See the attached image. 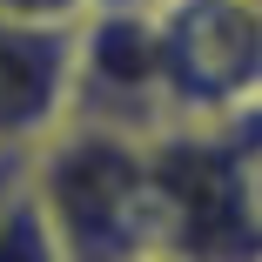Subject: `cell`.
Returning <instances> with one entry per match:
<instances>
[{
    "label": "cell",
    "mask_w": 262,
    "mask_h": 262,
    "mask_svg": "<svg viewBox=\"0 0 262 262\" xmlns=\"http://www.w3.org/2000/svg\"><path fill=\"white\" fill-rule=\"evenodd\" d=\"M34 195L54 222L61 255H141L168 249V215H162V182H155L148 135L108 128V121H61L34 148Z\"/></svg>",
    "instance_id": "1"
},
{
    "label": "cell",
    "mask_w": 262,
    "mask_h": 262,
    "mask_svg": "<svg viewBox=\"0 0 262 262\" xmlns=\"http://www.w3.org/2000/svg\"><path fill=\"white\" fill-rule=\"evenodd\" d=\"M175 121H222L262 101V0H155Z\"/></svg>",
    "instance_id": "2"
},
{
    "label": "cell",
    "mask_w": 262,
    "mask_h": 262,
    "mask_svg": "<svg viewBox=\"0 0 262 262\" xmlns=\"http://www.w3.org/2000/svg\"><path fill=\"white\" fill-rule=\"evenodd\" d=\"M74 121H108L128 135H155L175 121L162 34L148 7H88L81 14V61H74Z\"/></svg>",
    "instance_id": "3"
},
{
    "label": "cell",
    "mask_w": 262,
    "mask_h": 262,
    "mask_svg": "<svg viewBox=\"0 0 262 262\" xmlns=\"http://www.w3.org/2000/svg\"><path fill=\"white\" fill-rule=\"evenodd\" d=\"M74 61L81 20L0 14V141L40 148L74 115Z\"/></svg>",
    "instance_id": "4"
},
{
    "label": "cell",
    "mask_w": 262,
    "mask_h": 262,
    "mask_svg": "<svg viewBox=\"0 0 262 262\" xmlns=\"http://www.w3.org/2000/svg\"><path fill=\"white\" fill-rule=\"evenodd\" d=\"M0 262H61V242H54V222L34 195V182L0 208Z\"/></svg>",
    "instance_id": "5"
},
{
    "label": "cell",
    "mask_w": 262,
    "mask_h": 262,
    "mask_svg": "<svg viewBox=\"0 0 262 262\" xmlns=\"http://www.w3.org/2000/svg\"><path fill=\"white\" fill-rule=\"evenodd\" d=\"M34 175V148H14V141H0V208H7Z\"/></svg>",
    "instance_id": "6"
},
{
    "label": "cell",
    "mask_w": 262,
    "mask_h": 262,
    "mask_svg": "<svg viewBox=\"0 0 262 262\" xmlns=\"http://www.w3.org/2000/svg\"><path fill=\"white\" fill-rule=\"evenodd\" d=\"M94 0H0V14H27V20H81Z\"/></svg>",
    "instance_id": "7"
}]
</instances>
